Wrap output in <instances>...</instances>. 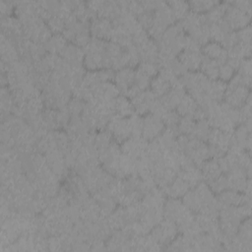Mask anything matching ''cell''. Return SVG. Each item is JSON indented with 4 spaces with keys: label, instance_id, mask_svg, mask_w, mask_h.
<instances>
[{
    "label": "cell",
    "instance_id": "1",
    "mask_svg": "<svg viewBox=\"0 0 252 252\" xmlns=\"http://www.w3.org/2000/svg\"><path fill=\"white\" fill-rule=\"evenodd\" d=\"M163 218L174 222L181 233L187 231L195 221V214L186 208L179 198H168L165 200Z\"/></svg>",
    "mask_w": 252,
    "mask_h": 252
},
{
    "label": "cell",
    "instance_id": "2",
    "mask_svg": "<svg viewBox=\"0 0 252 252\" xmlns=\"http://www.w3.org/2000/svg\"><path fill=\"white\" fill-rule=\"evenodd\" d=\"M81 177L83 178L84 183L92 196L98 191L104 189L114 178L113 175H111L103 167H99L98 165L91 168Z\"/></svg>",
    "mask_w": 252,
    "mask_h": 252
},
{
    "label": "cell",
    "instance_id": "3",
    "mask_svg": "<svg viewBox=\"0 0 252 252\" xmlns=\"http://www.w3.org/2000/svg\"><path fill=\"white\" fill-rule=\"evenodd\" d=\"M180 80L184 85L185 90L188 91L189 94L196 101L204 94H206L207 88L211 81L208 77L199 71L187 72L180 78Z\"/></svg>",
    "mask_w": 252,
    "mask_h": 252
},
{
    "label": "cell",
    "instance_id": "4",
    "mask_svg": "<svg viewBox=\"0 0 252 252\" xmlns=\"http://www.w3.org/2000/svg\"><path fill=\"white\" fill-rule=\"evenodd\" d=\"M178 228L176 224L170 220H162L150 231L152 237L161 246H167L177 235Z\"/></svg>",
    "mask_w": 252,
    "mask_h": 252
},
{
    "label": "cell",
    "instance_id": "5",
    "mask_svg": "<svg viewBox=\"0 0 252 252\" xmlns=\"http://www.w3.org/2000/svg\"><path fill=\"white\" fill-rule=\"evenodd\" d=\"M106 129L112 135V138L115 142L123 143L128 138L131 137V129L128 121V117H121L118 115H113L107 126Z\"/></svg>",
    "mask_w": 252,
    "mask_h": 252
},
{
    "label": "cell",
    "instance_id": "6",
    "mask_svg": "<svg viewBox=\"0 0 252 252\" xmlns=\"http://www.w3.org/2000/svg\"><path fill=\"white\" fill-rule=\"evenodd\" d=\"M149 142L141 137H130L121 145V152L134 159L144 157L147 152Z\"/></svg>",
    "mask_w": 252,
    "mask_h": 252
},
{
    "label": "cell",
    "instance_id": "7",
    "mask_svg": "<svg viewBox=\"0 0 252 252\" xmlns=\"http://www.w3.org/2000/svg\"><path fill=\"white\" fill-rule=\"evenodd\" d=\"M163 130L164 124L159 117L150 113L143 118L142 137L148 142L158 138L162 133Z\"/></svg>",
    "mask_w": 252,
    "mask_h": 252
},
{
    "label": "cell",
    "instance_id": "8",
    "mask_svg": "<svg viewBox=\"0 0 252 252\" xmlns=\"http://www.w3.org/2000/svg\"><path fill=\"white\" fill-rule=\"evenodd\" d=\"M186 90L181 80L178 79L169 89V91L161 97H158L163 106L168 110H174L177 107L181 98L185 95Z\"/></svg>",
    "mask_w": 252,
    "mask_h": 252
},
{
    "label": "cell",
    "instance_id": "9",
    "mask_svg": "<svg viewBox=\"0 0 252 252\" xmlns=\"http://www.w3.org/2000/svg\"><path fill=\"white\" fill-rule=\"evenodd\" d=\"M250 16L249 14L237 9L236 7L232 6L231 4L227 8L223 20L226 22L228 27L231 31L240 30L250 23Z\"/></svg>",
    "mask_w": 252,
    "mask_h": 252
},
{
    "label": "cell",
    "instance_id": "10",
    "mask_svg": "<svg viewBox=\"0 0 252 252\" xmlns=\"http://www.w3.org/2000/svg\"><path fill=\"white\" fill-rule=\"evenodd\" d=\"M113 31V24L110 20L95 17L90 23V32L93 37L102 40H110Z\"/></svg>",
    "mask_w": 252,
    "mask_h": 252
},
{
    "label": "cell",
    "instance_id": "11",
    "mask_svg": "<svg viewBox=\"0 0 252 252\" xmlns=\"http://www.w3.org/2000/svg\"><path fill=\"white\" fill-rule=\"evenodd\" d=\"M46 162L49 168L61 179L62 177H66L68 173V166L66 164L64 153L59 150H54L45 155Z\"/></svg>",
    "mask_w": 252,
    "mask_h": 252
},
{
    "label": "cell",
    "instance_id": "12",
    "mask_svg": "<svg viewBox=\"0 0 252 252\" xmlns=\"http://www.w3.org/2000/svg\"><path fill=\"white\" fill-rule=\"evenodd\" d=\"M220 209L223 207H236L241 206L243 204L251 202V197L246 196L244 193L233 191L230 189H226L216 197Z\"/></svg>",
    "mask_w": 252,
    "mask_h": 252
},
{
    "label": "cell",
    "instance_id": "13",
    "mask_svg": "<svg viewBox=\"0 0 252 252\" xmlns=\"http://www.w3.org/2000/svg\"><path fill=\"white\" fill-rule=\"evenodd\" d=\"M157 98L158 97L150 90L142 91L133 99H131L134 111L139 115L147 114L150 112V109Z\"/></svg>",
    "mask_w": 252,
    "mask_h": 252
},
{
    "label": "cell",
    "instance_id": "14",
    "mask_svg": "<svg viewBox=\"0 0 252 252\" xmlns=\"http://www.w3.org/2000/svg\"><path fill=\"white\" fill-rule=\"evenodd\" d=\"M15 14L17 18L25 24L37 16V2L18 1L15 2Z\"/></svg>",
    "mask_w": 252,
    "mask_h": 252
},
{
    "label": "cell",
    "instance_id": "15",
    "mask_svg": "<svg viewBox=\"0 0 252 252\" xmlns=\"http://www.w3.org/2000/svg\"><path fill=\"white\" fill-rule=\"evenodd\" d=\"M114 78L113 70L111 69H101L96 71H87L83 78V85L88 88H93L100 83L110 82Z\"/></svg>",
    "mask_w": 252,
    "mask_h": 252
},
{
    "label": "cell",
    "instance_id": "16",
    "mask_svg": "<svg viewBox=\"0 0 252 252\" xmlns=\"http://www.w3.org/2000/svg\"><path fill=\"white\" fill-rule=\"evenodd\" d=\"M1 62L11 65L20 59V55L16 44L5 34L1 33Z\"/></svg>",
    "mask_w": 252,
    "mask_h": 252
},
{
    "label": "cell",
    "instance_id": "17",
    "mask_svg": "<svg viewBox=\"0 0 252 252\" xmlns=\"http://www.w3.org/2000/svg\"><path fill=\"white\" fill-rule=\"evenodd\" d=\"M59 55L70 66L75 67V66L84 65V58H85L84 49L73 43H68Z\"/></svg>",
    "mask_w": 252,
    "mask_h": 252
},
{
    "label": "cell",
    "instance_id": "18",
    "mask_svg": "<svg viewBox=\"0 0 252 252\" xmlns=\"http://www.w3.org/2000/svg\"><path fill=\"white\" fill-rule=\"evenodd\" d=\"M204 56L215 60L219 65L226 63L227 60V50L221 46L220 43L216 41H209L203 45L202 49Z\"/></svg>",
    "mask_w": 252,
    "mask_h": 252
},
{
    "label": "cell",
    "instance_id": "19",
    "mask_svg": "<svg viewBox=\"0 0 252 252\" xmlns=\"http://www.w3.org/2000/svg\"><path fill=\"white\" fill-rule=\"evenodd\" d=\"M203 54L201 51H192L183 49L178 54V60L188 72H194L200 69Z\"/></svg>",
    "mask_w": 252,
    "mask_h": 252
},
{
    "label": "cell",
    "instance_id": "20",
    "mask_svg": "<svg viewBox=\"0 0 252 252\" xmlns=\"http://www.w3.org/2000/svg\"><path fill=\"white\" fill-rule=\"evenodd\" d=\"M141 62H151L158 64V47L157 41L149 38L141 45L137 46Z\"/></svg>",
    "mask_w": 252,
    "mask_h": 252
},
{
    "label": "cell",
    "instance_id": "21",
    "mask_svg": "<svg viewBox=\"0 0 252 252\" xmlns=\"http://www.w3.org/2000/svg\"><path fill=\"white\" fill-rule=\"evenodd\" d=\"M113 79L119 92L124 94L131 86L134 85L135 70L130 67L122 68L114 74Z\"/></svg>",
    "mask_w": 252,
    "mask_h": 252
},
{
    "label": "cell",
    "instance_id": "22",
    "mask_svg": "<svg viewBox=\"0 0 252 252\" xmlns=\"http://www.w3.org/2000/svg\"><path fill=\"white\" fill-rule=\"evenodd\" d=\"M230 138H231V134L216 128H212L207 141L209 142V145L219 148L222 152L226 153L229 149Z\"/></svg>",
    "mask_w": 252,
    "mask_h": 252
},
{
    "label": "cell",
    "instance_id": "23",
    "mask_svg": "<svg viewBox=\"0 0 252 252\" xmlns=\"http://www.w3.org/2000/svg\"><path fill=\"white\" fill-rule=\"evenodd\" d=\"M154 21L158 22L165 28L175 24V17L167 2L159 1L157 9L154 12Z\"/></svg>",
    "mask_w": 252,
    "mask_h": 252
},
{
    "label": "cell",
    "instance_id": "24",
    "mask_svg": "<svg viewBox=\"0 0 252 252\" xmlns=\"http://www.w3.org/2000/svg\"><path fill=\"white\" fill-rule=\"evenodd\" d=\"M190 189L191 188L188 185V183L183 178L176 175L173 181L168 186L163 188L162 191L165 194V196L169 198H180L183 197V195Z\"/></svg>",
    "mask_w": 252,
    "mask_h": 252
},
{
    "label": "cell",
    "instance_id": "25",
    "mask_svg": "<svg viewBox=\"0 0 252 252\" xmlns=\"http://www.w3.org/2000/svg\"><path fill=\"white\" fill-rule=\"evenodd\" d=\"M177 175L183 178L188 183L191 189L194 188L197 184H199L203 179L200 168L195 164L179 169V171L177 172Z\"/></svg>",
    "mask_w": 252,
    "mask_h": 252
},
{
    "label": "cell",
    "instance_id": "26",
    "mask_svg": "<svg viewBox=\"0 0 252 252\" xmlns=\"http://www.w3.org/2000/svg\"><path fill=\"white\" fill-rule=\"evenodd\" d=\"M110 40L119 44L123 49H126L133 45L132 35L124 27L120 25H113V31Z\"/></svg>",
    "mask_w": 252,
    "mask_h": 252
},
{
    "label": "cell",
    "instance_id": "27",
    "mask_svg": "<svg viewBox=\"0 0 252 252\" xmlns=\"http://www.w3.org/2000/svg\"><path fill=\"white\" fill-rule=\"evenodd\" d=\"M200 170H201L203 179H205L207 181V183L214 180L215 178L219 177L222 173L218 160L215 158L206 159L200 165Z\"/></svg>",
    "mask_w": 252,
    "mask_h": 252
},
{
    "label": "cell",
    "instance_id": "28",
    "mask_svg": "<svg viewBox=\"0 0 252 252\" xmlns=\"http://www.w3.org/2000/svg\"><path fill=\"white\" fill-rule=\"evenodd\" d=\"M227 84L221 80H211L206 94L214 101L220 102L224 97Z\"/></svg>",
    "mask_w": 252,
    "mask_h": 252
},
{
    "label": "cell",
    "instance_id": "29",
    "mask_svg": "<svg viewBox=\"0 0 252 252\" xmlns=\"http://www.w3.org/2000/svg\"><path fill=\"white\" fill-rule=\"evenodd\" d=\"M84 67L88 71H96L104 69V52L85 53Z\"/></svg>",
    "mask_w": 252,
    "mask_h": 252
},
{
    "label": "cell",
    "instance_id": "30",
    "mask_svg": "<svg viewBox=\"0 0 252 252\" xmlns=\"http://www.w3.org/2000/svg\"><path fill=\"white\" fill-rule=\"evenodd\" d=\"M14 106V97L8 87H2L0 92V109L2 120L10 116Z\"/></svg>",
    "mask_w": 252,
    "mask_h": 252
},
{
    "label": "cell",
    "instance_id": "31",
    "mask_svg": "<svg viewBox=\"0 0 252 252\" xmlns=\"http://www.w3.org/2000/svg\"><path fill=\"white\" fill-rule=\"evenodd\" d=\"M114 115L129 117L134 113V107L131 100L125 95H118L114 99Z\"/></svg>",
    "mask_w": 252,
    "mask_h": 252
},
{
    "label": "cell",
    "instance_id": "32",
    "mask_svg": "<svg viewBox=\"0 0 252 252\" xmlns=\"http://www.w3.org/2000/svg\"><path fill=\"white\" fill-rule=\"evenodd\" d=\"M229 5H230V2H227V1L219 2L214 7H212L208 12L204 13L208 24L211 25L222 20Z\"/></svg>",
    "mask_w": 252,
    "mask_h": 252
},
{
    "label": "cell",
    "instance_id": "33",
    "mask_svg": "<svg viewBox=\"0 0 252 252\" xmlns=\"http://www.w3.org/2000/svg\"><path fill=\"white\" fill-rule=\"evenodd\" d=\"M68 44L66 38L62 33H54L51 37L44 43L46 51L50 54H60L65 46Z\"/></svg>",
    "mask_w": 252,
    "mask_h": 252
},
{
    "label": "cell",
    "instance_id": "34",
    "mask_svg": "<svg viewBox=\"0 0 252 252\" xmlns=\"http://www.w3.org/2000/svg\"><path fill=\"white\" fill-rule=\"evenodd\" d=\"M230 28L226 24V22L222 19L217 23L211 24L209 26V32H210V39L213 41L220 43L223 39L224 35L230 32Z\"/></svg>",
    "mask_w": 252,
    "mask_h": 252
},
{
    "label": "cell",
    "instance_id": "35",
    "mask_svg": "<svg viewBox=\"0 0 252 252\" xmlns=\"http://www.w3.org/2000/svg\"><path fill=\"white\" fill-rule=\"evenodd\" d=\"M251 220L250 217L244 219L238 225L236 237L244 243L247 247L252 249V240H251Z\"/></svg>",
    "mask_w": 252,
    "mask_h": 252
},
{
    "label": "cell",
    "instance_id": "36",
    "mask_svg": "<svg viewBox=\"0 0 252 252\" xmlns=\"http://www.w3.org/2000/svg\"><path fill=\"white\" fill-rule=\"evenodd\" d=\"M198 104L196 102V100L188 94H185V95L181 98V100L179 101L176 109H177V113L181 116H192V114L195 112V110L197 109Z\"/></svg>",
    "mask_w": 252,
    "mask_h": 252
},
{
    "label": "cell",
    "instance_id": "37",
    "mask_svg": "<svg viewBox=\"0 0 252 252\" xmlns=\"http://www.w3.org/2000/svg\"><path fill=\"white\" fill-rule=\"evenodd\" d=\"M170 87H171V85L163 77H161L159 74H158L151 81V84H150L151 90L150 91L157 97H161L163 94H165L169 91Z\"/></svg>",
    "mask_w": 252,
    "mask_h": 252
},
{
    "label": "cell",
    "instance_id": "38",
    "mask_svg": "<svg viewBox=\"0 0 252 252\" xmlns=\"http://www.w3.org/2000/svg\"><path fill=\"white\" fill-rule=\"evenodd\" d=\"M144 195L138 190H125L116 200L117 205L122 207H129L139 203Z\"/></svg>",
    "mask_w": 252,
    "mask_h": 252
},
{
    "label": "cell",
    "instance_id": "39",
    "mask_svg": "<svg viewBox=\"0 0 252 252\" xmlns=\"http://www.w3.org/2000/svg\"><path fill=\"white\" fill-rule=\"evenodd\" d=\"M219 67L220 65L218 62L203 55L200 69L201 72L210 80H217L219 78Z\"/></svg>",
    "mask_w": 252,
    "mask_h": 252
},
{
    "label": "cell",
    "instance_id": "40",
    "mask_svg": "<svg viewBox=\"0 0 252 252\" xmlns=\"http://www.w3.org/2000/svg\"><path fill=\"white\" fill-rule=\"evenodd\" d=\"M41 118L45 125V127L49 131H55L60 130L61 127L58 122V116H57V109H51L46 108L41 112Z\"/></svg>",
    "mask_w": 252,
    "mask_h": 252
},
{
    "label": "cell",
    "instance_id": "41",
    "mask_svg": "<svg viewBox=\"0 0 252 252\" xmlns=\"http://www.w3.org/2000/svg\"><path fill=\"white\" fill-rule=\"evenodd\" d=\"M112 135L110 134V132L106 129V130H100L98 131V133H96L94 135V147L96 148V150L98 151V154L102 151H104L105 149H107L109 147V145L112 143Z\"/></svg>",
    "mask_w": 252,
    "mask_h": 252
},
{
    "label": "cell",
    "instance_id": "42",
    "mask_svg": "<svg viewBox=\"0 0 252 252\" xmlns=\"http://www.w3.org/2000/svg\"><path fill=\"white\" fill-rule=\"evenodd\" d=\"M167 4L170 7L176 21H181L189 12V2L187 1L173 0L167 1Z\"/></svg>",
    "mask_w": 252,
    "mask_h": 252
},
{
    "label": "cell",
    "instance_id": "43",
    "mask_svg": "<svg viewBox=\"0 0 252 252\" xmlns=\"http://www.w3.org/2000/svg\"><path fill=\"white\" fill-rule=\"evenodd\" d=\"M211 129H212V127L210 126L207 119H202V120L196 121L195 128H194V131H193L192 135L194 137H196V138L205 142L208 139V136L211 132Z\"/></svg>",
    "mask_w": 252,
    "mask_h": 252
},
{
    "label": "cell",
    "instance_id": "44",
    "mask_svg": "<svg viewBox=\"0 0 252 252\" xmlns=\"http://www.w3.org/2000/svg\"><path fill=\"white\" fill-rule=\"evenodd\" d=\"M218 3L219 1L214 0H194L189 2V8H191V11L193 12L204 14Z\"/></svg>",
    "mask_w": 252,
    "mask_h": 252
},
{
    "label": "cell",
    "instance_id": "45",
    "mask_svg": "<svg viewBox=\"0 0 252 252\" xmlns=\"http://www.w3.org/2000/svg\"><path fill=\"white\" fill-rule=\"evenodd\" d=\"M124 55H125V61H126V67L133 68L138 66L140 64V55L138 52L137 47L133 44L132 46L124 49Z\"/></svg>",
    "mask_w": 252,
    "mask_h": 252
},
{
    "label": "cell",
    "instance_id": "46",
    "mask_svg": "<svg viewBox=\"0 0 252 252\" xmlns=\"http://www.w3.org/2000/svg\"><path fill=\"white\" fill-rule=\"evenodd\" d=\"M196 121L190 116H181L177 125L179 134L192 135L195 128Z\"/></svg>",
    "mask_w": 252,
    "mask_h": 252
},
{
    "label": "cell",
    "instance_id": "47",
    "mask_svg": "<svg viewBox=\"0 0 252 252\" xmlns=\"http://www.w3.org/2000/svg\"><path fill=\"white\" fill-rule=\"evenodd\" d=\"M128 121L131 129V137H141L143 129V118L139 114L133 113L128 117Z\"/></svg>",
    "mask_w": 252,
    "mask_h": 252
},
{
    "label": "cell",
    "instance_id": "48",
    "mask_svg": "<svg viewBox=\"0 0 252 252\" xmlns=\"http://www.w3.org/2000/svg\"><path fill=\"white\" fill-rule=\"evenodd\" d=\"M214 194H220L227 189V179L225 174H220L219 177L207 183Z\"/></svg>",
    "mask_w": 252,
    "mask_h": 252
},
{
    "label": "cell",
    "instance_id": "49",
    "mask_svg": "<svg viewBox=\"0 0 252 252\" xmlns=\"http://www.w3.org/2000/svg\"><path fill=\"white\" fill-rule=\"evenodd\" d=\"M85 104H86V102L84 100L73 96L67 104V108L70 112L71 117L72 116H81L83 109L85 107Z\"/></svg>",
    "mask_w": 252,
    "mask_h": 252
},
{
    "label": "cell",
    "instance_id": "50",
    "mask_svg": "<svg viewBox=\"0 0 252 252\" xmlns=\"http://www.w3.org/2000/svg\"><path fill=\"white\" fill-rule=\"evenodd\" d=\"M137 70L142 72L143 74H145L146 76H148L149 78L153 79L154 77H156L158 74L159 71V67L158 66V64L156 63H151V62H141L138 67Z\"/></svg>",
    "mask_w": 252,
    "mask_h": 252
},
{
    "label": "cell",
    "instance_id": "51",
    "mask_svg": "<svg viewBox=\"0 0 252 252\" xmlns=\"http://www.w3.org/2000/svg\"><path fill=\"white\" fill-rule=\"evenodd\" d=\"M46 25L48 26L49 30L54 32V33H61L63 32V30L65 29V21L57 16V15H54L52 16L47 22H46Z\"/></svg>",
    "mask_w": 252,
    "mask_h": 252
},
{
    "label": "cell",
    "instance_id": "52",
    "mask_svg": "<svg viewBox=\"0 0 252 252\" xmlns=\"http://www.w3.org/2000/svg\"><path fill=\"white\" fill-rule=\"evenodd\" d=\"M180 115L174 110H167L161 117L164 127H177Z\"/></svg>",
    "mask_w": 252,
    "mask_h": 252
},
{
    "label": "cell",
    "instance_id": "53",
    "mask_svg": "<svg viewBox=\"0 0 252 252\" xmlns=\"http://www.w3.org/2000/svg\"><path fill=\"white\" fill-rule=\"evenodd\" d=\"M152 79L143 74L142 72L136 70L135 71V80L134 85L140 90V91H146L150 87Z\"/></svg>",
    "mask_w": 252,
    "mask_h": 252
},
{
    "label": "cell",
    "instance_id": "54",
    "mask_svg": "<svg viewBox=\"0 0 252 252\" xmlns=\"http://www.w3.org/2000/svg\"><path fill=\"white\" fill-rule=\"evenodd\" d=\"M237 74L244 77L246 80L251 81V74H252V65H251V59L245 58L241 61L239 67L237 68Z\"/></svg>",
    "mask_w": 252,
    "mask_h": 252
},
{
    "label": "cell",
    "instance_id": "55",
    "mask_svg": "<svg viewBox=\"0 0 252 252\" xmlns=\"http://www.w3.org/2000/svg\"><path fill=\"white\" fill-rule=\"evenodd\" d=\"M234 75V69L229 66L227 63H223L220 64L219 67V78L220 80L223 81V82H229V80L233 77Z\"/></svg>",
    "mask_w": 252,
    "mask_h": 252
},
{
    "label": "cell",
    "instance_id": "56",
    "mask_svg": "<svg viewBox=\"0 0 252 252\" xmlns=\"http://www.w3.org/2000/svg\"><path fill=\"white\" fill-rule=\"evenodd\" d=\"M237 43H238V39H237L236 32H234V31L228 32L224 35L223 39H222L221 42H220L221 46H222L223 48H225L226 50L232 48V47H233L234 45H236Z\"/></svg>",
    "mask_w": 252,
    "mask_h": 252
},
{
    "label": "cell",
    "instance_id": "57",
    "mask_svg": "<svg viewBox=\"0 0 252 252\" xmlns=\"http://www.w3.org/2000/svg\"><path fill=\"white\" fill-rule=\"evenodd\" d=\"M137 20L139 24L142 26L143 29L148 31V29L152 26L153 21H154V12H147L144 11L141 15L137 17Z\"/></svg>",
    "mask_w": 252,
    "mask_h": 252
},
{
    "label": "cell",
    "instance_id": "58",
    "mask_svg": "<svg viewBox=\"0 0 252 252\" xmlns=\"http://www.w3.org/2000/svg\"><path fill=\"white\" fill-rule=\"evenodd\" d=\"M238 42L251 43V26L250 24L236 32Z\"/></svg>",
    "mask_w": 252,
    "mask_h": 252
},
{
    "label": "cell",
    "instance_id": "59",
    "mask_svg": "<svg viewBox=\"0 0 252 252\" xmlns=\"http://www.w3.org/2000/svg\"><path fill=\"white\" fill-rule=\"evenodd\" d=\"M13 11H15V2L6 1V0H0L1 18L11 16Z\"/></svg>",
    "mask_w": 252,
    "mask_h": 252
},
{
    "label": "cell",
    "instance_id": "60",
    "mask_svg": "<svg viewBox=\"0 0 252 252\" xmlns=\"http://www.w3.org/2000/svg\"><path fill=\"white\" fill-rule=\"evenodd\" d=\"M230 4L234 7H236L237 9L251 15V10H252V4L249 0H237V1H233L230 2Z\"/></svg>",
    "mask_w": 252,
    "mask_h": 252
}]
</instances>
